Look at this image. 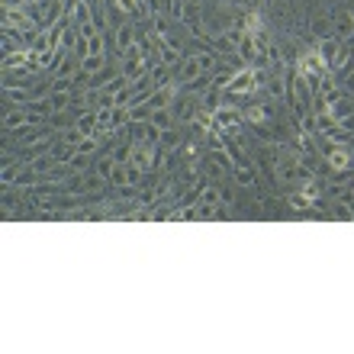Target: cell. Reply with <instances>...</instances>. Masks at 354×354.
Here are the masks:
<instances>
[{
	"label": "cell",
	"instance_id": "1",
	"mask_svg": "<svg viewBox=\"0 0 354 354\" xmlns=\"http://www.w3.org/2000/svg\"><path fill=\"white\" fill-rule=\"evenodd\" d=\"M261 91V77H258V68H242L239 75L229 81V87H225V100H252V93ZM242 106V103H239Z\"/></svg>",
	"mask_w": 354,
	"mask_h": 354
},
{
	"label": "cell",
	"instance_id": "2",
	"mask_svg": "<svg viewBox=\"0 0 354 354\" xmlns=\"http://www.w3.org/2000/svg\"><path fill=\"white\" fill-rule=\"evenodd\" d=\"M306 26H309V36L313 39H328L335 36V3H319V7L309 10L306 17Z\"/></svg>",
	"mask_w": 354,
	"mask_h": 354
},
{
	"label": "cell",
	"instance_id": "3",
	"mask_svg": "<svg viewBox=\"0 0 354 354\" xmlns=\"http://www.w3.org/2000/svg\"><path fill=\"white\" fill-rule=\"evenodd\" d=\"M171 113H174V122L177 126H190L194 122V116L200 113V93H194V91H177V97H174V103H171Z\"/></svg>",
	"mask_w": 354,
	"mask_h": 354
},
{
	"label": "cell",
	"instance_id": "4",
	"mask_svg": "<svg viewBox=\"0 0 354 354\" xmlns=\"http://www.w3.org/2000/svg\"><path fill=\"white\" fill-rule=\"evenodd\" d=\"M232 184L239 187V190H252V194H258V190H261V171L252 168V165H235Z\"/></svg>",
	"mask_w": 354,
	"mask_h": 354
},
{
	"label": "cell",
	"instance_id": "5",
	"mask_svg": "<svg viewBox=\"0 0 354 354\" xmlns=\"http://www.w3.org/2000/svg\"><path fill=\"white\" fill-rule=\"evenodd\" d=\"M32 120V113H29V106H17V110L3 113V120H0V126H3V136H13V132H19L23 126H29Z\"/></svg>",
	"mask_w": 354,
	"mask_h": 354
},
{
	"label": "cell",
	"instance_id": "6",
	"mask_svg": "<svg viewBox=\"0 0 354 354\" xmlns=\"http://www.w3.org/2000/svg\"><path fill=\"white\" fill-rule=\"evenodd\" d=\"M187 145V126H171V129H161V151H180Z\"/></svg>",
	"mask_w": 354,
	"mask_h": 354
},
{
	"label": "cell",
	"instance_id": "7",
	"mask_svg": "<svg viewBox=\"0 0 354 354\" xmlns=\"http://www.w3.org/2000/svg\"><path fill=\"white\" fill-rule=\"evenodd\" d=\"M106 68H110V58H106V52H91L87 58H81V71L91 77V84H93V77H100Z\"/></svg>",
	"mask_w": 354,
	"mask_h": 354
},
{
	"label": "cell",
	"instance_id": "8",
	"mask_svg": "<svg viewBox=\"0 0 354 354\" xmlns=\"http://www.w3.org/2000/svg\"><path fill=\"white\" fill-rule=\"evenodd\" d=\"M345 46V42H342V39L338 36H328V39H316V52L319 55H322V62H326V65H332V58L338 55V48ZM328 71H332V68H328Z\"/></svg>",
	"mask_w": 354,
	"mask_h": 354
},
{
	"label": "cell",
	"instance_id": "9",
	"mask_svg": "<svg viewBox=\"0 0 354 354\" xmlns=\"http://www.w3.org/2000/svg\"><path fill=\"white\" fill-rule=\"evenodd\" d=\"M106 187H110V180H106V177H100L97 171H87V174H84V194L87 196H100Z\"/></svg>",
	"mask_w": 354,
	"mask_h": 354
},
{
	"label": "cell",
	"instance_id": "10",
	"mask_svg": "<svg viewBox=\"0 0 354 354\" xmlns=\"http://www.w3.org/2000/svg\"><path fill=\"white\" fill-rule=\"evenodd\" d=\"M149 77H151V87L158 91V87L171 84V77H174V68H168V65H161V62H155V65H151V71H149Z\"/></svg>",
	"mask_w": 354,
	"mask_h": 354
},
{
	"label": "cell",
	"instance_id": "11",
	"mask_svg": "<svg viewBox=\"0 0 354 354\" xmlns=\"http://www.w3.org/2000/svg\"><path fill=\"white\" fill-rule=\"evenodd\" d=\"M75 126L84 136H97V110H81L77 113V120H75Z\"/></svg>",
	"mask_w": 354,
	"mask_h": 354
},
{
	"label": "cell",
	"instance_id": "12",
	"mask_svg": "<svg viewBox=\"0 0 354 354\" xmlns=\"http://www.w3.org/2000/svg\"><path fill=\"white\" fill-rule=\"evenodd\" d=\"M23 165H26L23 158H13V161H7V165H3V171H0V180H3V187H13V184H17V177H19V171H23Z\"/></svg>",
	"mask_w": 354,
	"mask_h": 354
},
{
	"label": "cell",
	"instance_id": "13",
	"mask_svg": "<svg viewBox=\"0 0 354 354\" xmlns=\"http://www.w3.org/2000/svg\"><path fill=\"white\" fill-rule=\"evenodd\" d=\"M151 122H155L158 129H171V126H177V122H174V113H171V106H161V110L151 113Z\"/></svg>",
	"mask_w": 354,
	"mask_h": 354
},
{
	"label": "cell",
	"instance_id": "14",
	"mask_svg": "<svg viewBox=\"0 0 354 354\" xmlns=\"http://www.w3.org/2000/svg\"><path fill=\"white\" fill-rule=\"evenodd\" d=\"M235 7L245 10V13H264L268 0H235Z\"/></svg>",
	"mask_w": 354,
	"mask_h": 354
},
{
	"label": "cell",
	"instance_id": "15",
	"mask_svg": "<svg viewBox=\"0 0 354 354\" xmlns=\"http://www.w3.org/2000/svg\"><path fill=\"white\" fill-rule=\"evenodd\" d=\"M200 3H203V0H200Z\"/></svg>",
	"mask_w": 354,
	"mask_h": 354
}]
</instances>
